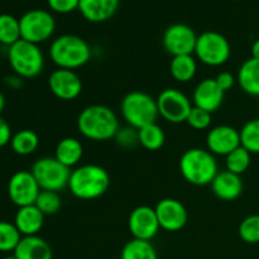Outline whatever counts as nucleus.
<instances>
[{
	"label": "nucleus",
	"mask_w": 259,
	"mask_h": 259,
	"mask_svg": "<svg viewBox=\"0 0 259 259\" xmlns=\"http://www.w3.org/2000/svg\"><path fill=\"white\" fill-rule=\"evenodd\" d=\"M77 129L89 141L106 142L115 138L120 129L118 115L105 105L86 106L77 116Z\"/></svg>",
	"instance_id": "f257e3e1"
},
{
	"label": "nucleus",
	"mask_w": 259,
	"mask_h": 259,
	"mask_svg": "<svg viewBox=\"0 0 259 259\" xmlns=\"http://www.w3.org/2000/svg\"><path fill=\"white\" fill-rule=\"evenodd\" d=\"M186 123L195 131H205L209 129L211 125V113L197 106H192L189 116L186 119Z\"/></svg>",
	"instance_id": "72a5a7b5"
},
{
	"label": "nucleus",
	"mask_w": 259,
	"mask_h": 259,
	"mask_svg": "<svg viewBox=\"0 0 259 259\" xmlns=\"http://www.w3.org/2000/svg\"><path fill=\"white\" fill-rule=\"evenodd\" d=\"M20 37L34 45L46 42L56 30L55 17L48 10L32 9L19 18Z\"/></svg>",
	"instance_id": "1a4fd4ad"
},
{
	"label": "nucleus",
	"mask_w": 259,
	"mask_h": 259,
	"mask_svg": "<svg viewBox=\"0 0 259 259\" xmlns=\"http://www.w3.org/2000/svg\"><path fill=\"white\" fill-rule=\"evenodd\" d=\"M17 259H52L53 252L50 243L39 235L23 237L13 252Z\"/></svg>",
	"instance_id": "412c9836"
},
{
	"label": "nucleus",
	"mask_w": 259,
	"mask_h": 259,
	"mask_svg": "<svg viewBox=\"0 0 259 259\" xmlns=\"http://www.w3.org/2000/svg\"><path fill=\"white\" fill-rule=\"evenodd\" d=\"M83 156V146L77 138L66 137L61 139L55 149V158L68 168L77 166Z\"/></svg>",
	"instance_id": "4be33fe9"
},
{
	"label": "nucleus",
	"mask_w": 259,
	"mask_h": 259,
	"mask_svg": "<svg viewBox=\"0 0 259 259\" xmlns=\"http://www.w3.org/2000/svg\"><path fill=\"white\" fill-rule=\"evenodd\" d=\"M120 259H158V254L152 242L131 239L124 244Z\"/></svg>",
	"instance_id": "a878e982"
},
{
	"label": "nucleus",
	"mask_w": 259,
	"mask_h": 259,
	"mask_svg": "<svg viewBox=\"0 0 259 259\" xmlns=\"http://www.w3.org/2000/svg\"><path fill=\"white\" fill-rule=\"evenodd\" d=\"M128 228L133 239L152 242L161 229L154 207L141 205L132 210L128 219Z\"/></svg>",
	"instance_id": "ddd939ff"
},
{
	"label": "nucleus",
	"mask_w": 259,
	"mask_h": 259,
	"mask_svg": "<svg viewBox=\"0 0 259 259\" xmlns=\"http://www.w3.org/2000/svg\"><path fill=\"white\" fill-rule=\"evenodd\" d=\"M91 56L90 45L75 34L60 35L50 46V58L57 68L75 71L88 65Z\"/></svg>",
	"instance_id": "7ed1b4c3"
},
{
	"label": "nucleus",
	"mask_w": 259,
	"mask_h": 259,
	"mask_svg": "<svg viewBox=\"0 0 259 259\" xmlns=\"http://www.w3.org/2000/svg\"><path fill=\"white\" fill-rule=\"evenodd\" d=\"M4 108H5V96H4V94L0 91V114L3 113Z\"/></svg>",
	"instance_id": "ea45409f"
},
{
	"label": "nucleus",
	"mask_w": 259,
	"mask_h": 259,
	"mask_svg": "<svg viewBox=\"0 0 259 259\" xmlns=\"http://www.w3.org/2000/svg\"><path fill=\"white\" fill-rule=\"evenodd\" d=\"M197 62L194 55L172 57L169 62V73L180 83H187L196 76Z\"/></svg>",
	"instance_id": "b1692460"
},
{
	"label": "nucleus",
	"mask_w": 259,
	"mask_h": 259,
	"mask_svg": "<svg viewBox=\"0 0 259 259\" xmlns=\"http://www.w3.org/2000/svg\"><path fill=\"white\" fill-rule=\"evenodd\" d=\"M12 137H13V132H12V128H10L9 123H8L4 118L0 116V148L10 144Z\"/></svg>",
	"instance_id": "4c0bfd02"
},
{
	"label": "nucleus",
	"mask_w": 259,
	"mask_h": 259,
	"mask_svg": "<svg viewBox=\"0 0 259 259\" xmlns=\"http://www.w3.org/2000/svg\"><path fill=\"white\" fill-rule=\"evenodd\" d=\"M10 147L18 156H30L39 147V137L32 129H22L13 134Z\"/></svg>",
	"instance_id": "393cba45"
},
{
	"label": "nucleus",
	"mask_w": 259,
	"mask_h": 259,
	"mask_svg": "<svg viewBox=\"0 0 259 259\" xmlns=\"http://www.w3.org/2000/svg\"><path fill=\"white\" fill-rule=\"evenodd\" d=\"M115 142L121 148H133L134 146L139 144L138 131L132 126H124L118 131L115 136Z\"/></svg>",
	"instance_id": "f704fd0d"
},
{
	"label": "nucleus",
	"mask_w": 259,
	"mask_h": 259,
	"mask_svg": "<svg viewBox=\"0 0 259 259\" xmlns=\"http://www.w3.org/2000/svg\"><path fill=\"white\" fill-rule=\"evenodd\" d=\"M120 113L125 123L139 131L143 126L157 123L159 113L157 99L144 91H131L120 103Z\"/></svg>",
	"instance_id": "39448f33"
},
{
	"label": "nucleus",
	"mask_w": 259,
	"mask_h": 259,
	"mask_svg": "<svg viewBox=\"0 0 259 259\" xmlns=\"http://www.w3.org/2000/svg\"><path fill=\"white\" fill-rule=\"evenodd\" d=\"M250 162H252V154L242 146L238 147L237 149H234L232 153L225 157L227 171L238 175V176L243 175L249 168Z\"/></svg>",
	"instance_id": "c756f323"
},
{
	"label": "nucleus",
	"mask_w": 259,
	"mask_h": 259,
	"mask_svg": "<svg viewBox=\"0 0 259 259\" xmlns=\"http://www.w3.org/2000/svg\"><path fill=\"white\" fill-rule=\"evenodd\" d=\"M206 147L214 156L227 157L240 147L239 131L225 124L214 126L206 134Z\"/></svg>",
	"instance_id": "dca6fc26"
},
{
	"label": "nucleus",
	"mask_w": 259,
	"mask_h": 259,
	"mask_svg": "<svg viewBox=\"0 0 259 259\" xmlns=\"http://www.w3.org/2000/svg\"><path fill=\"white\" fill-rule=\"evenodd\" d=\"M215 81L219 85V88L224 93H227V91L232 90L235 83H237V76L233 75L229 71H223V72L218 73V76L215 77Z\"/></svg>",
	"instance_id": "e433bc0d"
},
{
	"label": "nucleus",
	"mask_w": 259,
	"mask_h": 259,
	"mask_svg": "<svg viewBox=\"0 0 259 259\" xmlns=\"http://www.w3.org/2000/svg\"><path fill=\"white\" fill-rule=\"evenodd\" d=\"M110 176L99 164H82L71 171L68 190L78 200L90 201L99 199L108 191Z\"/></svg>",
	"instance_id": "f03ea898"
},
{
	"label": "nucleus",
	"mask_w": 259,
	"mask_h": 259,
	"mask_svg": "<svg viewBox=\"0 0 259 259\" xmlns=\"http://www.w3.org/2000/svg\"><path fill=\"white\" fill-rule=\"evenodd\" d=\"M154 210L159 227L166 232H180L184 229L189 220L186 207L176 199H162L161 201L157 202Z\"/></svg>",
	"instance_id": "2eb2a0df"
},
{
	"label": "nucleus",
	"mask_w": 259,
	"mask_h": 259,
	"mask_svg": "<svg viewBox=\"0 0 259 259\" xmlns=\"http://www.w3.org/2000/svg\"><path fill=\"white\" fill-rule=\"evenodd\" d=\"M180 174L194 186H207L219 172L217 158L204 148H190L180 158Z\"/></svg>",
	"instance_id": "20e7f679"
},
{
	"label": "nucleus",
	"mask_w": 259,
	"mask_h": 259,
	"mask_svg": "<svg viewBox=\"0 0 259 259\" xmlns=\"http://www.w3.org/2000/svg\"><path fill=\"white\" fill-rule=\"evenodd\" d=\"M2 259H17L14 257V255H7V257H4V258H2Z\"/></svg>",
	"instance_id": "a19ab883"
},
{
	"label": "nucleus",
	"mask_w": 259,
	"mask_h": 259,
	"mask_svg": "<svg viewBox=\"0 0 259 259\" xmlns=\"http://www.w3.org/2000/svg\"><path fill=\"white\" fill-rule=\"evenodd\" d=\"M157 106L161 118L171 124L186 123L192 103L189 96L175 88L164 89L157 98Z\"/></svg>",
	"instance_id": "9d476101"
},
{
	"label": "nucleus",
	"mask_w": 259,
	"mask_h": 259,
	"mask_svg": "<svg viewBox=\"0 0 259 259\" xmlns=\"http://www.w3.org/2000/svg\"><path fill=\"white\" fill-rule=\"evenodd\" d=\"M22 238V234L17 229L14 223L0 220V252H14Z\"/></svg>",
	"instance_id": "7c9ffc66"
},
{
	"label": "nucleus",
	"mask_w": 259,
	"mask_h": 259,
	"mask_svg": "<svg viewBox=\"0 0 259 259\" xmlns=\"http://www.w3.org/2000/svg\"><path fill=\"white\" fill-rule=\"evenodd\" d=\"M139 144L147 151H158L166 143V134L157 123L149 124L138 131Z\"/></svg>",
	"instance_id": "bb28decb"
},
{
	"label": "nucleus",
	"mask_w": 259,
	"mask_h": 259,
	"mask_svg": "<svg viewBox=\"0 0 259 259\" xmlns=\"http://www.w3.org/2000/svg\"><path fill=\"white\" fill-rule=\"evenodd\" d=\"M35 206L47 217V215H55L62 207V199L60 196V192L56 191H45L40 190L37 200H35Z\"/></svg>",
	"instance_id": "2f4dec72"
},
{
	"label": "nucleus",
	"mask_w": 259,
	"mask_h": 259,
	"mask_svg": "<svg viewBox=\"0 0 259 259\" xmlns=\"http://www.w3.org/2000/svg\"><path fill=\"white\" fill-rule=\"evenodd\" d=\"M120 0H80L78 12L90 23H104L111 19Z\"/></svg>",
	"instance_id": "a211bd4d"
},
{
	"label": "nucleus",
	"mask_w": 259,
	"mask_h": 259,
	"mask_svg": "<svg viewBox=\"0 0 259 259\" xmlns=\"http://www.w3.org/2000/svg\"><path fill=\"white\" fill-rule=\"evenodd\" d=\"M240 133V146L250 154H259V118L247 121Z\"/></svg>",
	"instance_id": "c85d7f7f"
},
{
	"label": "nucleus",
	"mask_w": 259,
	"mask_h": 259,
	"mask_svg": "<svg viewBox=\"0 0 259 259\" xmlns=\"http://www.w3.org/2000/svg\"><path fill=\"white\" fill-rule=\"evenodd\" d=\"M46 215L38 209L35 205H28V206L18 207L15 212L14 225L22 237H32L38 235L45 225Z\"/></svg>",
	"instance_id": "aec40b11"
},
{
	"label": "nucleus",
	"mask_w": 259,
	"mask_h": 259,
	"mask_svg": "<svg viewBox=\"0 0 259 259\" xmlns=\"http://www.w3.org/2000/svg\"><path fill=\"white\" fill-rule=\"evenodd\" d=\"M237 82L245 94L259 96V60L250 57L240 65Z\"/></svg>",
	"instance_id": "5701e85b"
},
{
	"label": "nucleus",
	"mask_w": 259,
	"mask_h": 259,
	"mask_svg": "<svg viewBox=\"0 0 259 259\" xmlns=\"http://www.w3.org/2000/svg\"><path fill=\"white\" fill-rule=\"evenodd\" d=\"M239 237L243 242L248 244H258L259 243V214H253L243 219L240 223Z\"/></svg>",
	"instance_id": "473e14b6"
},
{
	"label": "nucleus",
	"mask_w": 259,
	"mask_h": 259,
	"mask_svg": "<svg viewBox=\"0 0 259 259\" xmlns=\"http://www.w3.org/2000/svg\"><path fill=\"white\" fill-rule=\"evenodd\" d=\"M225 93L219 88L215 78H204L197 83L192 94L194 106L214 113L222 106Z\"/></svg>",
	"instance_id": "f3484780"
},
{
	"label": "nucleus",
	"mask_w": 259,
	"mask_h": 259,
	"mask_svg": "<svg viewBox=\"0 0 259 259\" xmlns=\"http://www.w3.org/2000/svg\"><path fill=\"white\" fill-rule=\"evenodd\" d=\"M32 175L45 191L60 192L68 187L71 168L61 163L55 157H42L33 163Z\"/></svg>",
	"instance_id": "6e6552de"
},
{
	"label": "nucleus",
	"mask_w": 259,
	"mask_h": 259,
	"mask_svg": "<svg viewBox=\"0 0 259 259\" xmlns=\"http://www.w3.org/2000/svg\"><path fill=\"white\" fill-rule=\"evenodd\" d=\"M8 61L15 76L20 78H34L45 67V56L38 45L19 39L8 47Z\"/></svg>",
	"instance_id": "423d86ee"
},
{
	"label": "nucleus",
	"mask_w": 259,
	"mask_h": 259,
	"mask_svg": "<svg viewBox=\"0 0 259 259\" xmlns=\"http://www.w3.org/2000/svg\"><path fill=\"white\" fill-rule=\"evenodd\" d=\"M210 186L212 194L223 201H234L243 192V181L240 176L227 169L218 172Z\"/></svg>",
	"instance_id": "6ab92c4d"
},
{
	"label": "nucleus",
	"mask_w": 259,
	"mask_h": 259,
	"mask_svg": "<svg viewBox=\"0 0 259 259\" xmlns=\"http://www.w3.org/2000/svg\"><path fill=\"white\" fill-rule=\"evenodd\" d=\"M19 39H22L19 19L7 13L0 14V45L10 47Z\"/></svg>",
	"instance_id": "cd10ccee"
},
{
	"label": "nucleus",
	"mask_w": 259,
	"mask_h": 259,
	"mask_svg": "<svg viewBox=\"0 0 259 259\" xmlns=\"http://www.w3.org/2000/svg\"><path fill=\"white\" fill-rule=\"evenodd\" d=\"M48 88L60 100L72 101L82 93V80L76 71L57 68L48 77Z\"/></svg>",
	"instance_id": "4468645a"
},
{
	"label": "nucleus",
	"mask_w": 259,
	"mask_h": 259,
	"mask_svg": "<svg viewBox=\"0 0 259 259\" xmlns=\"http://www.w3.org/2000/svg\"><path fill=\"white\" fill-rule=\"evenodd\" d=\"M233 2H240V0H233Z\"/></svg>",
	"instance_id": "79ce46f5"
},
{
	"label": "nucleus",
	"mask_w": 259,
	"mask_h": 259,
	"mask_svg": "<svg viewBox=\"0 0 259 259\" xmlns=\"http://www.w3.org/2000/svg\"><path fill=\"white\" fill-rule=\"evenodd\" d=\"M197 34L190 25L184 23L172 24L164 30L162 45L166 52L172 57L184 55H194Z\"/></svg>",
	"instance_id": "9b49d317"
},
{
	"label": "nucleus",
	"mask_w": 259,
	"mask_h": 259,
	"mask_svg": "<svg viewBox=\"0 0 259 259\" xmlns=\"http://www.w3.org/2000/svg\"><path fill=\"white\" fill-rule=\"evenodd\" d=\"M194 55L204 65L219 67L229 61L232 56V46L222 33L207 30L197 35Z\"/></svg>",
	"instance_id": "0eeeda50"
},
{
	"label": "nucleus",
	"mask_w": 259,
	"mask_h": 259,
	"mask_svg": "<svg viewBox=\"0 0 259 259\" xmlns=\"http://www.w3.org/2000/svg\"><path fill=\"white\" fill-rule=\"evenodd\" d=\"M250 53H252V57L255 60H259V39L254 40L250 48Z\"/></svg>",
	"instance_id": "58836bf2"
},
{
	"label": "nucleus",
	"mask_w": 259,
	"mask_h": 259,
	"mask_svg": "<svg viewBox=\"0 0 259 259\" xmlns=\"http://www.w3.org/2000/svg\"><path fill=\"white\" fill-rule=\"evenodd\" d=\"M47 4L52 12L58 14H68L78 9L80 0H47Z\"/></svg>",
	"instance_id": "c9c22d12"
},
{
	"label": "nucleus",
	"mask_w": 259,
	"mask_h": 259,
	"mask_svg": "<svg viewBox=\"0 0 259 259\" xmlns=\"http://www.w3.org/2000/svg\"><path fill=\"white\" fill-rule=\"evenodd\" d=\"M40 187L30 171H17L8 182V196L18 207L34 205Z\"/></svg>",
	"instance_id": "f8f14e48"
}]
</instances>
